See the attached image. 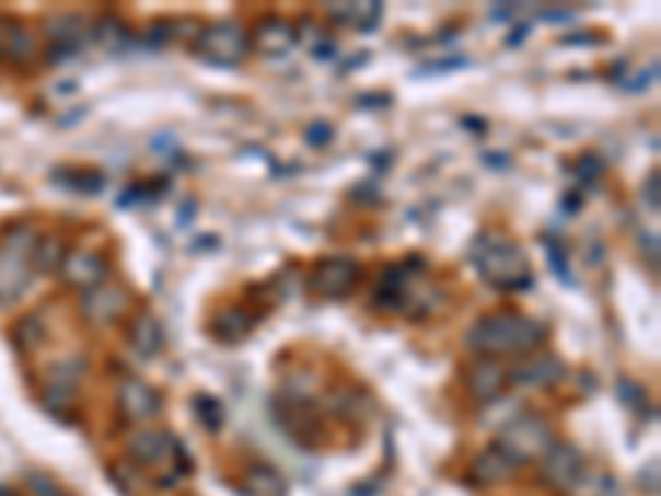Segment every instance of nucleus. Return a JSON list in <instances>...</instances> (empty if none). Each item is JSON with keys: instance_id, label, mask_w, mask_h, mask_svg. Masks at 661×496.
Wrapping results in <instances>:
<instances>
[{"instance_id": "nucleus-1", "label": "nucleus", "mask_w": 661, "mask_h": 496, "mask_svg": "<svg viewBox=\"0 0 661 496\" xmlns=\"http://www.w3.org/2000/svg\"><path fill=\"white\" fill-rule=\"evenodd\" d=\"M546 338V327L517 311H496L466 331V348L476 355H533Z\"/></svg>"}, {"instance_id": "nucleus-2", "label": "nucleus", "mask_w": 661, "mask_h": 496, "mask_svg": "<svg viewBox=\"0 0 661 496\" xmlns=\"http://www.w3.org/2000/svg\"><path fill=\"white\" fill-rule=\"evenodd\" d=\"M473 265L476 272L483 275V281H489L492 288L500 291H517V288H526L533 272H530V258L520 245L507 242V239H479L473 245Z\"/></svg>"}, {"instance_id": "nucleus-3", "label": "nucleus", "mask_w": 661, "mask_h": 496, "mask_svg": "<svg viewBox=\"0 0 661 496\" xmlns=\"http://www.w3.org/2000/svg\"><path fill=\"white\" fill-rule=\"evenodd\" d=\"M37 229L34 226H14L8 239L0 242V304L14 301L27 281H31V265H34V249H37Z\"/></svg>"}, {"instance_id": "nucleus-4", "label": "nucleus", "mask_w": 661, "mask_h": 496, "mask_svg": "<svg viewBox=\"0 0 661 496\" xmlns=\"http://www.w3.org/2000/svg\"><path fill=\"white\" fill-rule=\"evenodd\" d=\"M496 443H500L523 466L530 460H543L546 450L556 443V437H553V430H549V424L543 417L523 414V417H517V420H510L503 427V434H500V440H496Z\"/></svg>"}, {"instance_id": "nucleus-5", "label": "nucleus", "mask_w": 661, "mask_h": 496, "mask_svg": "<svg viewBox=\"0 0 661 496\" xmlns=\"http://www.w3.org/2000/svg\"><path fill=\"white\" fill-rule=\"evenodd\" d=\"M126 453H129L139 466H146V470H162V466H170L173 460L189 463L176 437H170L165 430H152V427L136 430V434L129 437V443H126Z\"/></svg>"}, {"instance_id": "nucleus-6", "label": "nucleus", "mask_w": 661, "mask_h": 496, "mask_svg": "<svg viewBox=\"0 0 661 496\" xmlns=\"http://www.w3.org/2000/svg\"><path fill=\"white\" fill-rule=\"evenodd\" d=\"M196 54L212 64H239L248 54V34L235 21L206 27L196 37Z\"/></svg>"}, {"instance_id": "nucleus-7", "label": "nucleus", "mask_w": 661, "mask_h": 496, "mask_svg": "<svg viewBox=\"0 0 661 496\" xmlns=\"http://www.w3.org/2000/svg\"><path fill=\"white\" fill-rule=\"evenodd\" d=\"M355 281H358V262L355 258H327L314 268L311 291L327 295V298H341L355 288Z\"/></svg>"}, {"instance_id": "nucleus-8", "label": "nucleus", "mask_w": 661, "mask_h": 496, "mask_svg": "<svg viewBox=\"0 0 661 496\" xmlns=\"http://www.w3.org/2000/svg\"><path fill=\"white\" fill-rule=\"evenodd\" d=\"M582 470H585L582 453L569 443H553L543 457V476L553 486H566V489L576 486L582 480Z\"/></svg>"}, {"instance_id": "nucleus-9", "label": "nucleus", "mask_w": 661, "mask_h": 496, "mask_svg": "<svg viewBox=\"0 0 661 496\" xmlns=\"http://www.w3.org/2000/svg\"><path fill=\"white\" fill-rule=\"evenodd\" d=\"M510 384V374L496 365V361H476L469 371H466V391L479 401V404H492L496 397H500Z\"/></svg>"}, {"instance_id": "nucleus-10", "label": "nucleus", "mask_w": 661, "mask_h": 496, "mask_svg": "<svg viewBox=\"0 0 661 496\" xmlns=\"http://www.w3.org/2000/svg\"><path fill=\"white\" fill-rule=\"evenodd\" d=\"M119 411H123L129 420L146 424V420H152V417L162 411V401H159V394H155L149 384L136 381V378H126L123 388H119Z\"/></svg>"}, {"instance_id": "nucleus-11", "label": "nucleus", "mask_w": 661, "mask_h": 496, "mask_svg": "<svg viewBox=\"0 0 661 496\" xmlns=\"http://www.w3.org/2000/svg\"><path fill=\"white\" fill-rule=\"evenodd\" d=\"M60 268H63V278H67L73 288H86V291H90V288H100L103 278H106V258L96 255V252H86V249L70 252Z\"/></svg>"}, {"instance_id": "nucleus-12", "label": "nucleus", "mask_w": 661, "mask_h": 496, "mask_svg": "<svg viewBox=\"0 0 661 496\" xmlns=\"http://www.w3.org/2000/svg\"><path fill=\"white\" fill-rule=\"evenodd\" d=\"M520 470V463L500 447V443H492V447H486L479 457H476V463H473V480H479V483H503L507 476H513Z\"/></svg>"}, {"instance_id": "nucleus-13", "label": "nucleus", "mask_w": 661, "mask_h": 496, "mask_svg": "<svg viewBox=\"0 0 661 496\" xmlns=\"http://www.w3.org/2000/svg\"><path fill=\"white\" fill-rule=\"evenodd\" d=\"M563 378H566V368H563V361L553 358V355L533 358V361L520 365V368L510 374V381H517V384H530V388H549V384H559Z\"/></svg>"}, {"instance_id": "nucleus-14", "label": "nucleus", "mask_w": 661, "mask_h": 496, "mask_svg": "<svg viewBox=\"0 0 661 496\" xmlns=\"http://www.w3.org/2000/svg\"><path fill=\"white\" fill-rule=\"evenodd\" d=\"M242 486H245L248 496H288L285 476H281L275 466H268V463H252V466L245 470Z\"/></svg>"}, {"instance_id": "nucleus-15", "label": "nucleus", "mask_w": 661, "mask_h": 496, "mask_svg": "<svg viewBox=\"0 0 661 496\" xmlns=\"http://www.w3.org/2000/svg\"><path fill=\"white\" fill-rule=\"evenodd\" d=\"M123 308H126V298L116 288H90L83 295V314L90 321H113Z\"/></svg>"}, {"instance_id": "nucleus-16", "label": "nucleus", "mask_w": 661, "mask_h": 496, "mask_svg": "<svg viewBox=\"0 0 661 496\" xmlns=\"http://www.w3.org/2000/svg\"><path fill=\"white\" fill-rule=\"evenodd\" d=\"M248 44H255L262 54H285V50L294 44V34H291V27H288L285 21L268 18V21H262V24L255 27V34H252Z\"/></svg>"}, {"instance_id": "nucleus-17", "label": "nucleus", "mask_w": 661, "mask_h": 496, "mask_svg": "<svg viewBox=\"0 0 661 496\" xmlns=\"http://www.w3.org/2000/svg\"><path fill=\"white\" fill-rule=\"evenodd\" d=\"M129 342H132V348L142 358L159 355V348H162V327H159V321L152 314H139L132 321V327H129Z\"/></svg>"}, {"instance_id": "nucleus-18", "label": "nucleus", "mask_w": 661, "mask_h": 496, "mask_svg": "<svg viewBox=\"0 0 661 496\" xmlns=\"http://www.w3.org/2000/svg\"><path fill=\"white\" fill-rule=\"evenodd\" d=\"M327 14L338 24H355L361 31H371L381 21V4H338V8H327Z\"/></svg>"}, {"instance_id": "nucleus-19", "label": "nucleus", "mask_w": 661, "mask_h": 496, "mask_svg": "<svg viewBox=\"0 0 661 496\" xmlns=\"http://www.w3.org/2000/svg\"><path fill=\"white\" fill-rule=\"evenodd\" d=\"M252 327H255V318H252L248 311H242V308H229V311L222 314V321L216 324V335H219L222 342H239V338L248 335Z\"/></svg>"}, {"instance_id": "nucleus-20", "label": "nucleus", "mask_w": 661, "mask_h": 496, "mask_svg": "<svg viewBox=\"0 0 661 496\" xmlns=\"http://www.w3.org/2000/svg\"><path fill=\"white\" fill-rule=\"evenodd\" d=\"M63 258H67V249H63L60 239H44V242H37V249H34V265H40L44 272L60 268Z\"/></svg>"}, {"instance_id": "nucleus-21", "label": "nucleus", "mask_w": 661, "mask_h": 496, "mask_svg": "<svg viewBox=\"0 0 661 496\" xmlns=\"http://www.w3.org/2000/svg\"><path fill=\"white\" fill-rule=\"evenodd\" d=\"M57 180L63 186L77 189V193H100L103 189V176L100 173H77V170H70V173H57Z\"/></svg>"}, {"instance_id": "nucleus-22", "label": "nucleus", "mask_w": 661, "mask_h": 496, "mask_svg": "<svg viewBox=\"0 0 661 496\" xmlns=\"http://www.w3.org/2000/svg\"><path fill=\"white\" fill-rule=\"evenodd\" d=\"M196 414L206 420V427H209V430H219V427H222V420H225V414H222V407H219V401H216V397H196Z\"/></svg>"}, {"instance_id": "nucleus-23", "label": "nucleus", "mask_w": 661, "mask_h": 496, "mask_svg": "<svg viewBox=\"0 0 661 496\" xmlns=\"http://www.w3.org/2000/svg\"><path fill=\"white\" fill-rule=\"evenodd\" d=\"M57 24H63V27H86V21H83V18H77V14H70V18H60ZM77 34H80V31H60V34H54V37H60V41H63V47H73Z\"/></svg>"}, {"instance_id": "nucleus-24", "label": "nucleus", "mask_w": 661, "mask_h": 496, "mask_svg": "<svg viewBox=\"0 0 661 496\" xmlns=\"http://www.w3.org/2000/svg\"><path fill=\"white\" fill-rule=\"evenodd\" d=\"M645 203H651V212H658V170H654L651 180L645 183Z\"/></svg>"}, {"instance_id": "nucleus-25", "label": "nucleus", "mask_w": 661, "mask_h": 496, "mask_svg": "<svg viewBox=\"0 0 661 496\" xmlns=\"http://www.w3.org/2000/svg\"><path fill=\"white\" fill-rule=\"evenodd\" d=\"M327 132H330L327 126H311V142H314V146H324V142H327Z\"/></svg>"}]
</instances>
